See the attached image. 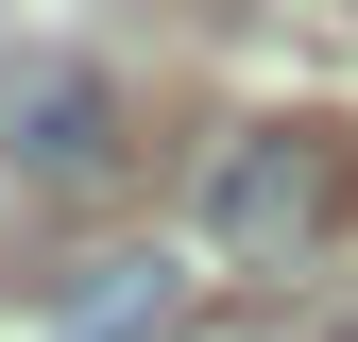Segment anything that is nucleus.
I'll return each instance as SVG.
<instances>
[{"label": "nucleus", "instance_id": "1", "mask_svg": "<svg viewBox=\"0 0 358 342\" xmlns=\"http://www.w3.org/2000/svg\"><path fill=\"white\" fill-rule=\"evenodd\" d=\"M341 205H358L341 120H239L222 171H205V256H222V274H256V291H290L307 256L341 240Z\"/></svg>", "mask_w": 358, "mask_h": 342}, {"label": "nucleus", "instance_id": "2", "mask_svg": "<svg viewBox=\"0 0 358 342\" xmlns=\"http://www.w3.org/2000/svg\"><path fill=\"white\" fill-rule=\"evenodd\" d=\"M0 154H17L34 189H103L120 171V86L69 69V52H17L0 69Z\"/></svg>", "mask_w": 358, "mask_h": 342}, {"label": "nucleus", "instance_id": "3", "mask_svg": "<svg viewBox=\"0 0 358 342\" xmlns=\"http://www.w3.org/2000/svg\"><path fill=\"white\" fill-rule=\"evenodd\" d=\"M52 342H188V256H154V240L85 256L52 291Z\"/></svg>", "mask_w": 358, "mask_h": 342}, {"label": "nucleus", "instance_id": "4", "mask_svg": "<svg viewBox=\"0 0 358 342\" xmlns=\"http://www.w3.org/2000/svg\"><path fill=\"white\" fill-rule=\"evenodd\" d=\"M188 342H358V308H324V291H273V308H239V325H188Z\"/></svg>", "mask_w": 358, "mask_h": 342}]
</instances>
